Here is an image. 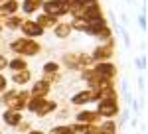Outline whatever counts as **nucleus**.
Instances as JSON below:
<instances>
[{
	"mask_svg": "<svg viewBox=\"0 0 148 134\" xmlns=\"http://www.w3.org/2000/svg\"><path fill=\"white\" fill-rule=\"evenodd\" d=\"M30 99V91H18V89H6L0 97V105H4L8 111L22 112L26 111V103Z\"/></svg>",
	"mask_w": 148,
	"mask_h": 134,
	"instance_id": "f257e3e1",
	"label": "nucleus"
},
{
	"mask_svg": "<svg viewBox=\"0 0 148 134\" xmlns=\"http://www.w3.org/2000/svg\"><path fill=\"white\" fill-rule=\"evenodd\" d=\"M10 51L12 53H16V55L20 57H36L42 53V45L40 42H36V40H28V38H16V40H12L10 42Z\"/></svg>",
	"mask_w": 148,
	"mask_h": 134,
	"instance_id": "f03ea898",
	"label": "nucleus"
},
{
	"mask_svg": "<svg viewBox=\"0 0 148 134\" xmlns=\"http://www.w3.org/2000/svg\"><path fill=\"white\" fill-rule=\"evenodd\" d=\"M97 114L101 116V120H114L121 112V107H119V100L116 99H103L97 103Z\"/></svg>",
	"mask_w": 148,
	"mask_h": 134,
	"instance_id": "7ed1b4c3",
	"label": "nucleus"
},
{
	"mask_svg": "<svg viewBox=\"0 0 148 134\" xmlns=\"http://www.w3.org/2000/svg\"><path fill=\"white\" fill-rule=\"evenodd\" d=\"M67 8L69 4L65 2V0H44L42 2V14H46V16H49V18H61V16H65L67 14Z\"/></svg>",
	"mask_w": 148,
	"mask_h": 134,
	"instance_id": "20e7f679",
	"label": "nucleus"
},
{
	"mask_svg": "<svg viewBox=\"0 0 148 134\" xmlns=\"http://www.w3.org/2000/svg\"><path fill=\"white\" fill-rule=\"evenodd\" d=\"M93 73H95V77L97 79H105V81H113L116 77V73H119V69L114 63L111 61H101V63H93Z\"/></svg>",
	"mask_w": 148,
	"mask_h": 134,
	"instance_id": "39448f33",
	"label": "nucleus"
},
{
	"mask_svg": "<svg viewBox=\"0 0 148 134\" xmlns=\"http://www.w3.org/2000/svg\"><path fill=\"white\" fill-rule=\"evenodd\" d=\"M113 53H114V40L109 44H99L89 55H91L93 63H101V61H111Z\"/></svg>",
	"mask_w": 148,
	"mask_h": 134,
	"instance_id": "423d86ee",
	"label": "nucleus"
},
{
	"mask_svg": "<svg viewBox=\"0 0 148 134\" xmlns=\"http://www.w3.org/2000/svg\"><path fill=\"white\" fill-rule=\"evenodd\" d=\"M97 100H99V97H97L93 91L83 89V91H77V93L69 99V103H71L73 107H85V105H91V103H97Z\"/></svg>",
	"mask_w": 148,
	"mask_h": 134,
	"instance_id": "0eeeda50",
	"label": "nucleus"
},
{
	"mask_svg": "<svg viewBox=\"0 0 148 134\" xmlns=\"http://www.w3.org/2000/svg\"><path fill=\"white\" fill-rule=\"evenodd\" d=\"M20 32L24 34V38H28V40H38V38H42L46 30L42 28V26H38L34 20H24L22 26H20Z\"/></svg>",
	"mask_w": 148,
	"mask_h": 134,
	"instance_id": "6e6552de",
	"label": "nucleus"
},
{
	"mask_svg": "<svg viewBox=\"0 0 148 134\" xmlns=\"http://www.w3.org/2000/svg\"><path fill=\"white\" fill-rule=\"evenodd\" d=\"M49 91H51V81H49V77H40L32 83L30 97H47Z\"/></svg>",
	"mask_w": 148,
	"mask_h": 134,
	"instance_id": "1a4fd4ad",
	"label": "nucleus"
},
{
	"mask_svg": "<svg viewBox=\"0 0 148 134\" xmlns=\"http://www.w3.org/2000/svg\"><path fill=\"white\" fill-rule=\"evenodd\" d=\"M61 63L69 71H81V51H67L61 55Z\"/></svg>",
	"mask_w": 148,
	"mask_h": 134,
	"instance_id": "9d476101",
	"label": "nucleus"
},
{
	"mask_svg": "<svg viewBox=\"0 0 148 134\" xmlns=\"http://www.w3.org/2000/svg\"><path fill=\"white\" fill-rule=\"evenodd\" d=\"M79 18L85 20V22H91V20L105 18V16H103V10H101V6H99V2H93V4H87V6L81 8V16Z\"/></svg>",
	"mask_w": 148,
	"mask_h": 134,
	"instance_id": "9b49d317",
	"label": "nucleus"
},
{
	"mask_svg": "<svg viewBox=\"0 0 148 134\" xmlns=\"http://www.w3.org/2000/svg\"><path fill=\"white\" fill-rule=\"evenodd\" d=\"M75 122H81V124H97L101 122V116L97 114L95 111H89V109H83L75 114Z\"/></svg>",
	"mask_w": 148,
	"mask_h": 134,
	"instance_id": "f8f14e48",
	"label": "nucleus"
},
{
	"mask_svg": "<svg viewBox=\"0 0 148 134\" xmlns=\"http://www.w3.org/2000/svg\"><path fill=\"white\" fill-rule=\"evenodd\" d=\"M24 120L22 112H16V111H8V109H4L2 112V122L6 124V126H10V128H16L18 124Z\"/></svg>",
	"mask_w": 148,
	"mask_h": 134,
	"instance_id": "ddd939ff",
	"label": "nucleus"
},
{
	"mask_svg": "<svg viewBox=\"0 0 148 134\" xmlns=\"http://www.w3.org/2000/svg\"><path fill=\"white\" fill-rule=\"evenodd\" d=\"M8 81H12L16 87H24V85H28V83L32 81V71H30V69L16 71V73H12V77L8 79Z\"/></svg>",
	"mask_w": 148,
	"mask_h": 134,
	"instance_id": "4468645a",
	"label": "nucleus"
},
{
	"mask_svg": "<svg viewBox=\"0 0 148 134\" xmlns=\"http://www.w3.org/2000/svg\"><path fill=\"white\" fill-rule=\"evenodd\" d=\"M42 2H44V0H20V10H22L26 16H32L34 12H38L42 8Z\"/></svg>",
	"mask_w": 148,
	"mask_h": 134,
	"instance_id": "2eb2a0df",
	"label": "nucleus"
},
{
	"mask_svg": "<svg viewBox=\"0 0 148 134\" xmlns=\"http://www.w3.org/2000/svg\"><path fill=\"white\" fill-rule=\"evenodd\" d=\"M105 26H109L105 18H97V20H91V22H87V28H85V34L87 36H97V34L101 32Z\"/></svg>",
	"mask_w": 148,
	"mask_h": 134,
	"instance_id": "dca6fc26",
	"label": "nucleus"
},
{
	"mask_svg": "<svg viewBox=\"0 0 148 134\" xmlns=\"http://www.w3.org/2000/svg\"><path fill=\"white\" fill-rule=\"evenodd\" d=\"M57 111V103L51 99H44V103H42V107H40V111L36 112V116H40V118H44V116H49L51 112Z\"/></svg>",
	"mask_w": 148,
	"mask_h": 134,
	"instance_id": "f3484780",
	"label": "nucleus"
},
{
	"mask_svg": "<svg viewBox=\"0 0 148 134\" xmlns=\"http://www.w3.org/2000/svg\"><path fill=\"white\" fill-rule=\"evenodd\" d=\"M0 8H2V12H4V18L16 16L18 10H20V0H6V2L0 4Z\"/></svg>",
	"mask_w": 148,
	"mask_h": 134,
	"instance_id": "a211bd4d",
	"label": "nucleus"
},
{
	"mask_svg": "<svg viewBox=\"0 0 148 134\" xmlns=\"http://www.w3.org/2000/svg\"><path fill=\"white\" fill-rule=\"evenodd\" d=\"M95 130H97L95 124H81V122L69 124V132L71 134H93Z\"/></svg>",
	"mask_w": 148,
	"mask_h": 134,
	"instance_id": "6ab92c4d",
	"label": "nucleus"
},
{
	"mask_svg": "<svg viewBox=\"0 0 148 134\" xmlns=\"http://www.w3.org/2000/svg\"><path fill=\"white\" fill-rule=\"evenodd\" d=\"M71 26L69 22H57V26L53 28V36H56L57 40H67L69 36H71Z\"/></svg>",
	"mask_w": 148,
	"mask_h": 134,
	"instance_id": "aec40b11",
	"label": "nucleus"
},
{
	"mask_svg": "<svg viewBox=\"0 0 148 134\" xmlns=\"http://www.w3.org/2000/svg\"><path fill=\"white\" fill-rule=\"evenodd\" d=\"M8 69H10L12 73H16V71H24V69H28V61L20 55H14L12 59H8Z\"/></svg>",
	"mask_w": 148,
	"mask_h": 134,
	"instance_id": "412c9836",
	"label": "nucleus"
},
{
	"mask_svg": "<svg viewBox=\"0 0 148 134\" xmlns=\"http://www.w3.org/2000/svg\"><path fill=\"white\" fill-rule=\"evenodd\" d=\"M42 73H44V77H51V75H56V73H61V63L49 59V61H46V63L42 65Z\"/></svg>",
	"mask_w": 148,
	"mask_h": 134,
	"instance_id": "4be33fe9",
	"label": "nucleus"
},
{
	"mask_svg": "<svg viewBox=\"0 0 148 134\" xmlns=\"http://www.w3.org/2000/svg\"><path fill=\"white\" fill-rule=\"evenodd\" d=\"M22 22H24V18H20V16H8V18L2 20V28L14 32V30H18V28L22 26Z\"/></svg>",
	"mask_w": 148,
	"mask_h": 134,
	"instance_id": "5701e85b",
	"label": "nucleus"
},
{
	"mask_svg": "<svg viewBox=\"0 0 148 134\" xmlns=\"http://www.w3.org/2000/svg\"><path fill=\"white\" fill-rule=\"evenodd\" d=\"M34 22L38 24V26H42L44 30H49V28L53 30V28L57 26V20H56V18H49V16H46V14H40V16H36Z\"/></svg>",
	"mask_w": 148,
	"mask_h": 134,
	"instance_id": "b1692460",
	"label": "nucleus"
},
{
	"mask_svg": "<svg viewBox=\"0 0 148 134\" xmlns=\"http://www.w3.org/2000/svg\"><path fill=\"white\" fill-rule=\"evenodd\" d=\"M116 122L114 120H101V122L97 124V130L103 134H116Z\"/></svg>",
	"mask_w": 148,
	"mask_h": 134,
	"instance_id": "393cba45",
	"label": "nucleus"
},
{
	"mask_svg": "<svg viewBox=\"0 0 148 134\" xmlns=\"http://www.w3.org/2000/svg\"><path fill=\"white\" fill-rule=\"evenodd\" d=\"M44 99H46V97H30L28 103H26V111L32 112V114H36V112L40 111V107H42Z\"/></svg>",
	"mask_w": 148,
	"mask_h": 134,
	"instance_id": "a878e982",
	"label": "nucleus"
},
{
	"mask_svg": "<svg viewBox=\"0 0 148 134\" xmlns=\"http://www.w3.org/2000/svg\"><path fill=\"white\" fill-rule=\"evenodd\" d=\"M95 38H97L101 44H109V42H113V30H111V26H105Z\"/></svg>",
	"mask_w": 148,
	"mask_h": 134,
	"instance_id": "bb28decb",
	"label": "nucleus"
},
{
	"mask_svg": "<svg viewBox=\"0 0 148 134\" xmlns=\"http://www.w3.org/2000/svg\"><path fill=\"white\" fill-rule=\"evenodd\" d=\"M69 26H71V30H75V32L85 34L87 22H85V20H81V18H71V22H69Z\"/></svg>",
	"mask_w": 148,
	"mask_h": 134,
	"instance_id": "cd10ccee",
	"label": "nucleus"
},
{
	"mask_svg": "<svg viewBox=\"0 0 148 134\" xmlns=\"http://www.w3.org/2000/svg\"><path fill=\"white\" fill-rule=\"evenodd\" d=\"M46 134H71V132H69V124H57L53 128H49Z\"/></svg>",
	"mask_w": 148,
	"mask_h": 134,
	"instance_id": "c85d7f7f",
	"label": "nucleus"
},
{
	"mask_svg": "<svg viewBox=\"0 0 148 134\" xmlns=\"http://www.w3.org/2000/svg\"><path fill=\"white\" fill-rule=\"evenodd\" d=\"M6 89H8V79H6L4 73H0V95H2Z\"/></svg>",
	"mask_w": 148,
	"mask_h": 134,
	"instance_id": "c756f323",
	"label": "nucleus"
},
{
	"mask_svg": "<svg viewBox=\"0 0 148 134\" xmlns=\"http://www.w3.org/2000/svg\"><path fill=\"white\" fill-rule=\"evenodd\" d=\"M93 2H97V0H67V4H77V6H87V4H93Z\"/></svg>",
	"mask_w": 148,
	"mask_h": 134,
	"instance_id": "7c9ffc66",
	"label": "nucleus"
},
{
	"mask_svg": "<svg viewBox=\"0 0 148 134\" xmlns=\"http://www.w3.org/2000/svg\"><path fill=\"white\" fill-rule=\"evenodd\" d=\"M30 126H32V124L28 122V120H22V122L18 124V126H16V128H18V132H28V130H32V128H30Z\"/></svg>",
	"mask_w": 148,
	"mask_h": 134,
	"instance_id": "2f4dec72",
	"label": "nucleus"
},
{
	"mask_svg": "<svg viewBox=\"0 0 148 134\" xmlns=\"http://www.w3.org/2000/svg\"><path fill=\"white\" fill-rule=\"evenodd\" d=\"M136 67L138 69H146V55H142V57L136 59Z\"/></svg>",
	"mask_w": 148,
	"mask_h": 134,
	"instance_id": "473e14b6",
	"label": "nucleus"
},
{
	"mask_svg": "<svg viewBox=\"0 0 148 134\" xmlns=\"http://www.w3.org/2000/svg\"><path fill=\"white\" fill-rule=\"evenodd\" d=\"M138 26H140L142 30H146V14H140V16H138Z\"/></svg>",
	"mask_w": 148,
	"mask_h": 134,
	"instance_id": "72a5a7b5",
	"label": "nucleus"
},
{
	"mask_svg": "<svg viewBox=\"0 0 148 134\" xmlns=\"http://www.w3.org/2000/svg\"><path fill=\"white\" fill-rule=\"evenodd\" d=\"M6 65H8V59H6V57L0 53V73H2V71L6 69Z\"/></svg>",
	"mask_w": 148,
	"mask_h": 134,
	"instance_id": "f704fd0d",
	"label": "nucleus"
},
{
	"mask_svg": "<svg viewBox=\"0 0 148 134\" xmlns=\"http://www.w3.org/2000/svg\"><path fill=\"white\" fill-rule=\"evenodd\" d=\"M69 116V111L67 109H61V111L57 112V118H59V120H63V118H67Z\"/></svg>",
	"mask_w": 148,
	"mask_h": 134,
	"instance_id": "c9c22d12",
	"label": "nucleus"
},
{
	"mask_svg": "<svg viewBox=\"0 0 148 134\" xmlns=\"http://www.w3.org/2000/svg\"><path fill=\"white\" fill-rule=\"evenodd\" d=\"M138 89H140V91H144V77H140V79H138Z\"/></svg>",
	"mask_w": 148,
	"mask_h": 134,
	"instance_id": "e433bc0d",
	"label": "nucleus"
},
{
	"mask_svg": "<svg viewBox=\"0 0 148 134\" xmlns=\"http://www.w3.org/2000/svg\"><path fill=\"white\" fill-rule=\"evenodd\" d=\"M26 134H46L44 130H38V128H34V130H28Z\"/></svg>",
	"mask_w": 148,
	"mask_h": 134,
	"instance_id": "4c0bfd02",
	"label": "nucleus"
},
{
	"mask_svg": "<svg viewBox=\"0 0 148 134\" xmlns=\"http://www.w3.org/2000/svg\"><path fill=\"white\" fill-rule=\"evenodd\" d=\"M93 134H103V132H99V130H95V132H93Z\"/></svg>",
	"mask_w": 148,
	"mask_h": 134,
	"instance_id": "58836bf2",
	"label": "nucleus"
},
{
	"mask_svg": "<svg viewBox=\"0 0 148 134\" xmlns=\"http://www.w3.org/2000/svg\"><path fill=\"white\" fill-rule=\"evenodd\" d=\"M2 2H6V0H0V4H2Z\"/></svg>",
	"mask_w": 148,
	"mask_h": 134,
	"instance_id": "ea45409f",
	"label": "nucleus"
}]
</instances>
